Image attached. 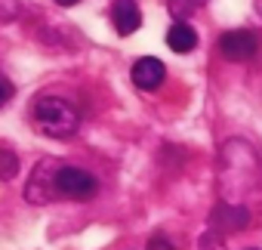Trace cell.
<instances>
[{
	"label": "cell",
	"mask_w": 262,
	"mask_h": 250,
	"mask_svg": "<svg viewBox=\"0 0 262 250\" xmlns=\"http://www.w3.org/2000/svg\"><path fill=\"white\" fill-rule=\"evenodd\" d=\"M34 123H37V130L43 136H50V139H68L80 127V111L68 99L43 96V99L34 102Z\"/></svg>",
	"instance_id": "obj_1"
},
{
	"label": "cell",
	"mask_w": 262,
	"mask_h": 250,
	"mask_svg": "<svg viewBox=\"0 0 262 250\" xmlns=\"http://www.w3.org/2000/svg\"><path fill=\"white\" fill-rule=\"evenodd\" d=\"M99 182L90 170L80 167H56L53 170V195L68 198V201H90L96 198Z\"/></svg>",
	"instance_id": "obj_2"
},
{
	"label": "cell",
	"mask_w": 262,
	"mask_h": 250,
	"mask_svg": "<svg viewBox=\"0 0 262 250\" xmlns=\"http://www.w3.org/2000/svg\"><path fill=\"white\" fill-rule=\"evenodd\" d=\"M256 34L253 31H244V28H234V31H225L219 37V53L228 59V62H247L256 56Z\"/></svg>",
	"instance_id": "obj_3"
},
{
	"label": "cell",
	"mask_w": 262,
	"mask_h": 250,
	"mask_svg": "<svg viewBox=\"0 0 262 250\" xmlns=\"http://www.w3.org/2000/svg\"><path fill=\"white\" fill-rule=\"evenodd\" d=\"M164 80H167V65H164L161 59H155V56H142V59L133 65V84H136L139 90L155 93Z\"/></svg>",
	"instance_id": "obj_4"
},
{
	"label": "cell",
	"mask_w": 262,
	"mask_h": 250,
	"mask_svg": "<svg viewBox=\"0 0 262 250\" xmlns=\"http://www.w3.org/2000/svg\"><path fill=\"white\" fill-rule=\"evenodd\" d=\"M111 25H114V31L117 34H133V31H139V25H142V10H139V4L136 0H114L111 4Z\"/></svg>",
	"instance_id": "obj_5"
},
{
	"label": "cell",
	"mask_w": 262,
	"mask_h": 250,
	"mask_svg": "<svg viewBox=\"0 0 262 250\" xmlns=\"http://www.w3.org/2000/svg\"><path fill=\"white\" fill-rule=\"evenodd\" d=\"M247 222H250V210L241 204H228V201H222L210 216V225L216 232H241L247 228Z\"/></svg>",
	"instance_id": "obj_6"
},
{
	"label": "cell",
	"mask_w": 262,
	"mask_h": 250,
	"mask_svg": "<svg viewBox=\"0 0 262 250\" xmlns=\"http://www.w3.org/2000/svg\"><path fill=\"white\" fill-rule=\"evenodd\" d=\"M47 167H50V164H40L37 173L31 176L28 189H25V198L34 201V204H47L50 198H56V195H53V173H47ZM53 170H56V167H53Z\"/></svg>",
	"instance_id": "obj_7"
},
{
	"label": "cell",
	"mask_w": 262,
	"mask_h": 250,
	"mask_svg": "<svg viewBox=\"0 0 262 250\" xmlns=\"http://www.w3.org/2000/svg\"><path fill=\"white\" fill-rule=\"evenodd\" d=\"M167 47L173 50V53H191L194 47H198V34H194V28L191 25H185V22H176L170 31H167Z\"/></svg>",
	"instance_id": "obj_8"
},
{
	"label": "cell",
	"mask_w": 262,
	"mask_h": 250,
	"mask_svg": "<svg viewBox=\"0 0 262 250\" xmlns=\"http://www.w3.org/2000/svg\"><path fill=\"white\" fill-rule=\"evenodd\" d=\"M207 4V0H167V7H170V13L176 16V22H185L191 13H198L201 7Z\"/></svg>",
	"instance_id": "obj_9"
},
{
	"label": "cell",
	"mask_w": 262,
	"mask_h": 250,
	"mask_svg": "<svg viewBox=\"0 0 262 250\" xmlns=\"http://www.w3.org/2000/svg\"><path fill=\"white\" fill-rule=\"evenodd\" d=\"M19 173V158L10 149H0V179H13Z\"/></svg>",
	"instance_id": "obj_10"
},
{
	"label": "cell",
	"mask_w": 262,
	"mask_h": 250,
	"mask_svg": "<svg viewBox=\"0 0 262 250\" xmlns=\"http://www.w3.org/2000/svg\"><path fill=\"white\" fill-rule=\"evenodd\" d=\"M19 16V0H0V19H16Z\"/></svg>",
	"instance_id": "obj_11"
},
{
	"label": "cell",
	"mask_w": 262,
	"mask_h": 250,
	"mask_svg": "<svg viewBox=\"0 0 262 250\" xmlns=\"http://www.w3.org/2000/svg\"><path fill=\"white\" fill-rule=\"evenodd\" d=\"M148 250H176V247H173L164 235H155V238L148 241Z\"/></svg>",
	"instance_id": "obj_12"
},
{
	"label": "cell",
	"mask_w": 262,
	"mask_h": 250,
	"mask_svg": "<svg viewBox=\"0 0 262 250\" xmlns=\"http://www.w3.org/2000/svg\"><path fill=\"white\" fill-rule=\"evenodd\" d=\"M10 96H13V87H10L4 77H0V108L7 105V99H10Z\"/></svg>",
	"instance_id": "obj_13"
},
{
	"label": "cell",
	"mask_w": 262,
	"mask_h": 250,
	"mask_svg": "<svg viewBox=\"0 0 262 250\" xmlns=\"http://www.w3.org/2000/svg\"><path fill=\"white\" fill-rule=\"evenodd\" d=\"M59 7H74V4H80V0H56Z\"/></svg>",
	"instance_id": "obj_14"
},
{
	"label": "cell",
	"mask_w": 262,
	"mask_h": 250,
	"mask_svg": "<svg viewBox=\"0 0 262 250\" xmlns=\"http://www.w3.org/2000/svg\"><path fill=\"white\" fill-rule=\"evenodd\" d=\"M253 250H256V247H253Z\"/></svg>",
	"instance_id": "obj_15"
}]
</instances>
